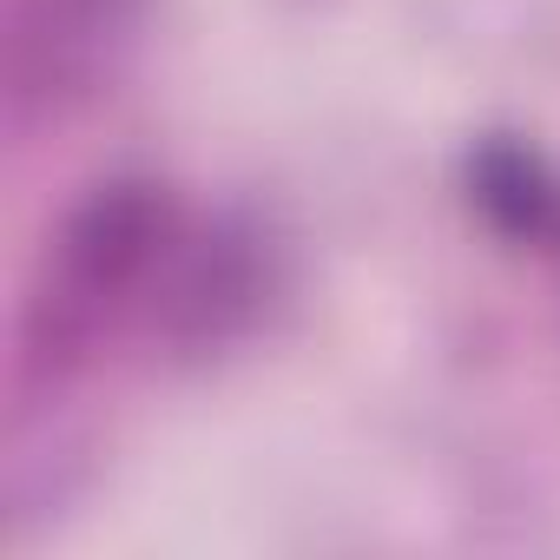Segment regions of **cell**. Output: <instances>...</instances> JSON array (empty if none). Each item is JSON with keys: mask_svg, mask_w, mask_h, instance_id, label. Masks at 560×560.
<instances>
[{"mask_svg": "<svg viewBox=\"0 0 560 560\" xmlns=\"http://www.w3.org/2000/svg\"><path fill=\"white\" fill-rule=\"evenodd\" d=\"M159 244V211L139 191L93 198L60 244H47L34 298L21 311V376H54L60 363L86 357V343L113 324L126 291H139V277Z\"/></svg>", "mask_w": 560, "mask_h": 560, "instance_id": "obj_1", "label": "cell"}, {"mask_svg": "<svg viewBox=\"0 0 560 560\" xmlns=\"http://www.w3.org/2000/svg\"><path fill=\"white\" fill-rule=\"evenodd\" d=\"M126 27V0H14L8 34V106L14 119L60 113L86 93Z\"/></svg>", "mask_w": 560, "mask_h": 560, "instance_id": "obj_2", "label": "cell"}]
</instances>
